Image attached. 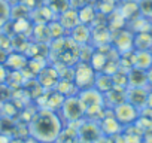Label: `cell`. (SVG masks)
<instances>
[{
  "mask_svg": "<svg viewBox=\"0 0 152 143\" xmlns=\"http://www.w3.org/2000/svg\"><path fill=\"white\" fill-rule=\"evenodd\" d=\"M112 112H113L115 119H116L122 127H124V125H125V127H127V125H131V124L137 122V119H139V109H137L136 106H133L131 103H128V101H124V103L115 106V107L112 109Z\"/></svg>",
  "mask_w": 152,
  "mask_h": 143,
  "instance_id": "5",
  "label": "cell"
},
{
  "mask_svg": "<svg viewBox=\"0 0 152 143\" xmlns=\"http://www.w3.org/2000/svg\"><path fill=\"white\" fill-rule=\"evenodd\" d=\"M121 130H122V125L115 119V116H112V118H103V121L100 122V131H103L104 134H107V136H113V134H118V133H121Z\"/></svg>",
  "mask_w": 152,
  "mask_h": 143,
  "instance_id": "7",
  "label": "cell"
},
{
  "mask_svg": "<svg viewBox=\"0 0 152 143\" xmlns=\"http://www.w3.org/2000/svg\"><path fill=\"white\" fill-rule=\"evenodd\" d=\"M58 23L63 26L64 30H70V31H72L76 26L81 24L78 11H75V9H67V11L61 12L60 17H58Z\"/></svg>",
  "mask_w": 152,
  "mask_h": 143,
  "instance_id": "6",
  "label": "cell"
},
{
  "mask_svg": "<svg viewBox=\"0 0 152 143\" xmlns=\"http://www.w3.org/2000/svg\"><path fill=\"white\" fill-rule=\"evenodd\" d=\"M6 2L11 5V6H15V5H21V3H26V0H6Z\"/></svg>",
  "mask_w": 152,
  "mask_h": 143,
  "instance_id": "9",
  "label": "cell"
},
{
  "mask_svg": "<svg viewBox=\"0 0 152 143\" xmlns=\"http://www.w3.org/2000/svg\"><path fill=\"white\" fill-rule=\"evenodd\" d=\"M11 18V5L6 0H0V28H3Z\"/></svg>",
  "mask_w": 152,
  "mask_h": 143,
  "instance_id": "8",
  "label": "cell"
},
{
  "mask_svg": "<svg viewBox=\"0 0 152 143\" xmlns=\"http://www.w3.org/2000/svg\"><path fill=\"white\" fill-rule=\"evenodd\" d=\"M96 76H97V72L93 69V66H90L88 63H79V66L75 69L73 82L79 91L94 88Z\"/></svg>",
  "mask_w": 152,
  "mask_h": 143,
  "instance_id": "2",
  "label": "cell"
},
{
  "mask_svg": "<svg viewBox=\"0 0 152 143\" xmlns=\"http://www.w3.org/2000/svg\"><path fill=\"white\" fill-rule=\"evenodd\" d=\"M78 98H79V101H81V104L84 107L85 115H90V113L102 110L103 103H104L103 94L99 90H96V88H88V90L79 91Z\"/></svg>",
  "mask_w": 152,
  "mask_h": 143,
  "instance_id": "3",
  "label": "cell"
},
{
  "mask_svg": "<svg viewBox=\"0 0 152 143\" xmlns=\"http://www.w3.org/2000/svg\"><path fill=\"white\" fill-rule=\"evenodd\" d=\"M9 143H24V140H17V139H14V140H11Z\"/></svg>",
  "mask_w": 152,
  "mask_h": 143,
  "instance_id": "10",
  "label": "cell"
},
{
  "mask_svg": "<svg viewBox=\"0 0 152 143\" xmlns=\"http://www.w3.org/2000/svg\"><path fill=\"white\" fill-rule=\"evenodd\" d=\"M63 133V122L57 112L49 109H39L28 122V136L39 143H54Z\"/></svg>",
  "mask_w": 152,
  "mask_h": 143,
  "instance_id": "1",
  "label": "cell"
},
{
  "mask_svg": "<svg viewBox=\"0 0 152 143\" xmlns=\"http://www.w3.org/2000/svg\"><path fill=\"white\" fill-rule=\"evenodd\" d=\"M60 109H61L63 118L66 121H69V122L79 121V119H82V116H85L84 107H82L78 96H69V97H66Z\"/></svg>",
  "mask_w": 152,
  "mask_h": 143,
  "instance_id": "4",
  "label": "cell"
}]
</instances>
